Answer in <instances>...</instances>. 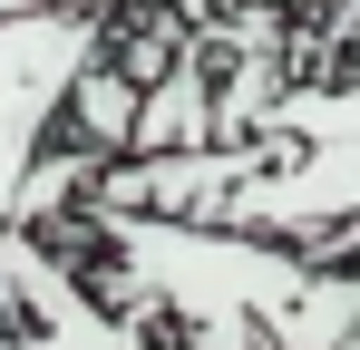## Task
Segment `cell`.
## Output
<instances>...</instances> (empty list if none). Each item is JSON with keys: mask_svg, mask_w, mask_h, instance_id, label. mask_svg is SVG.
Listing matches in <instances>:
<instances>
[{"mask_svg": "<svg viewBox=\"0 0 360 350\" xmlns=\"http://www.w3.org/2000/svg\"><path fill=\"white\" fill-rule=\"evenodd\" d=\"M98 39H108V20L88 0H49V10L0 20V224L20 214V175L59 136V98H68V78L88 68Z\"/></svg>", "mask_w": 360, "mask_h": 350, "instance_id": "6da1fadb", "label": "cell"}]
</instances>
